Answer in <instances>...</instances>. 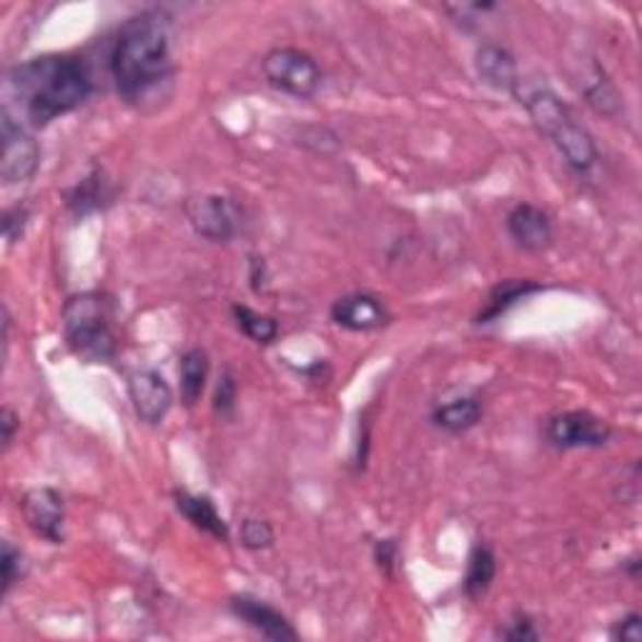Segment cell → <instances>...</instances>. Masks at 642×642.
<instances>
[{"instance_id":"obj_21","label":"cell","mask_w":642,"mask_h":642,"mask_svg":"<svg viewBox=\"0 0 642 642\" xmlns=\"http://www.w3.org/2000/svg\"><path fill=\"white\" fill-rule=\"evenodd\" d=\"M498 575V558L487 545H477L467 562V575H465V593L467 597H482Z\"/></svg>"},{"instance_id":"obj_17","label":"cell","mask_w":642,"mask_h":642,"mask_svg":"<svg viewBox=\"0 0 642 642\" xmlns=\"http://www.w3.org/2000/svg\"><path fill=\"white\" fill-rule=\"evenodd\" d=\"M542 287L535 284V281L529 279H510V281H502V284L494 287L490 291V296H487V304L485 310L477 314V324H492L494 319H500V316L512 310L522 299H527L529 294H535Z\"/></svg>"},{"instance_id":"obj_28","label":"cell","mask_w":642,"mask_h":642,"mask_svg":"<svg viewBox=\"0 0 642 642\" xmlns=\"http://www.w3.org/2000/svg\"><path fill=\"white\" fill-rule=\"evenodd\" d=\"M374 560L380 564L382 572L394 575V564H397V542L394 539H380L374 545Z\"/></svg>"},{"instance_id":"obj_20","label":"cell","mask_w":642,"mask_h":642,"mask_svg":"<svg viewBox=\"0 0 642 642\" xmlns=\"http://www.w3.org/2000/svg\"><path fill=\"white\" fill-rule=\"evenodd\" d=\"M580 91L590 104V108H595L597 114L610 116V118L620 114L622 108L620 93L610 81H607V75L600 66H593V71L585 75V83L580 85Z\"/></svg>"},{"instance_id":"obj_11","label":"cell","mask_w":642,"mask_h":642,"mask_svg":"<svg viewBox=\"0 0 642 642\" xmlns=\"http://www.w3.org/2000/svg\"><path fill=\"white\" fill-rule=\"evenodd\" d=\"M229 607L238 620L249 625L252 630H256L267 640H277V642L299 640V632L294 630V625H291L284 615H281L277 607H271L269 603L256 600V597L252 595H236L231 597Z\"/></svg>"},{"instance_id":"obj_10","label":"cell","mask_w":642,"mask_h":642,"mask_svg":"<svg viewBox=\"0 0 642 642\" xmlns=\"http://www.w3.org/2000/svg\"><path fill=\"white\" fill-rule=\"evenodd\" d=\"M128 397L136 417L151 427L164 422L174 405V392L156 370H139L128 376Z\"/></svg>"},{"instance_id":"obj_25","label":"cell","mask_w":642,"mask_h":642,"mask_svg":"<svg viewBox=\"0 0 642 642\" xmlns=\"http://www.w3.org/2000/svg\"><path fill=\"white\" fill-rule=\"evenodd\" d=\"M25 224H28V209H23V207L8 209L3 213V236H5V242L11 246L15 242H21Z\"/></svg>"},{"instance_id":"obj_19","label":"cell","mask_w":642,"mask_h":642,"mask_svg":"<svg viewBox=\"0 0 642 642\" xmlns=\"http://www.w3.org/2000/svg\"><path fill=\"white\" fill-rule=\"evenodd\" d=\"M178 380H182V399L186 407H194L201 399L203 387L209 380V354L203 349H188L178 364Z\"/></svg>"},{"instance_id":"obj_22","label":"cell","mask_w":642,"mask_h":642,"mask_svg":"<svg viewBox=\"0 0 642 642\" xmlns=\"http://www.w3.org/2000/svg\"><path fill=\"white\" fill-rule=\"evenodd\" d=\"M231 312H234V319L238 324V329H242L252 341H256V345H271V341H277L279 324L273 322L271 316L254 312V310H249V306H244V304H236Z\"/></svg>"},{"instance_id":"obj_15","label":"cell","mask_w":642,"mask_h":642,"mask_svg":"<svg viewBox=\"0 0 642 642\" xmlns=\"http://www.w3.org/2000/svg\"><path fill=\"white\" fill-rule=\"evenodd\" d=\"M176 510L182 512V515L191 522L196 529H201V533L211 535L213 539H221V542H226L229 539L226 520L221 517L217 504H213V500L207 498V494H191L186 490H178Z\"/></svg>"},{"instance_id":"obj_7","label":"cell","mask_w":642,"mask_h":642,"mask_svg":"<svg viewBox=\"0 0 642 642\" xmlns=\"http://www.w3.org/2000/svg\"><path fill=\"white\" fill-rule=\"evenodd\" d=\"M21 512L33 535L50 545L66 542V502L54 487H33L25 492Z\"/></svg>"},{"instance_id":"obj_12","label":"cell","mask_w":642,"mask_h":642,"mask_svg":"<svg viewBox=\"0 0 642 642\" xmlns=\"http://www.w3.org/2000/svg\"><path fill=\"white\" fill-rule=\"evenodd\" d=\"M507 231L520 249L545 252L552 244V221L547 213L533 203H517L507 213Z\"/></svg>"},{"instance_id":"obj_16","label":"cell","mask_w":642,"mask_h":642,"mask_svg":"<svg viewBox=\"0 0 642 642\" xmlns=\"http://www.w3.org/2000/svg\"><path fill=\"white\" fill-rule=\"evenodd\" d=\"M110 201V186L106 182L104 171H91L89 176L83 178L81 184H75L71 191L66 196V203L71 213L83 219L89 217L93 211H101Z\"/></svg>"},{"instance_id":"obj_2","label":"cell","mask_w":642,"mask_h":642,"mask_svg":"<svg viewBox=\"0 0 642 642\" xmlns=\"http://www.w3.org/2000/svg\"><path fill=\"white\" fill-rule=\"evenodd\" d=\"M11 89L21 98L23 114L33 126H48L83 106L93 91L91 73L81 58L40 56L15 66Z\"/></svg>"},{"instance_id":"obj_13","label":"cell","mask_w":642,"mask_h":642,"mask_svg":"<svg viewBox=\"0 0 642 642\" xmlns=\"http://www.w3.org/2000/svg\"><path fill=\"white\" fill-rule=\"evenodd\" d=\"M331 319L337 327L349 331H374L387 324L389 314L372 294H349L334 302Z\"/></svg>"},{"instance_id":"obj_6","label":"cell","mask_w":642,"mask_h":642,"mask_svg":"<svg viewBox=\"0 0 642 642\" xmlns=\"http://www.w3.org/2000/svg\"><path fill=\"white\" fill-rule=\"evenodd\" d=\"M40 166V145L36 136L11 118V114H3L0 121V178L5 186L25 184L36 176Z\"/></svg>"},{"instance_id":"obj_24","label":"cell","mask_w":642,"mask_h":642,"mask_svg":"<svg viewBox=\"0 0 642 642\" xmlns=\"http://www.w3.org/2000/svg\"><path fill=\"white\" fill-rule=\"evenodd\" d=\"M0 568H3V597H8L15 582H21L25 575V558L13 542H3V552H0Z\"/></svg>"},{"instance_id":"obj_9","label":"cell","mask_w":642,"mask_h":642,"mask_svg":"<svg viewBox=\"0 0 642 642\" xmlns=\"http://www.w3.org/2000/svg\"><path fill=\"white\" fill-rule=\"evenodd\" d=\"M188 224L207 242H231L238 231V209L226 196H194L186 201Z\"/></svg>"},{"instance_id":"obj_14","label":"cell","mask_w":642,"mask_h":642,"mask_svg":"<svg viewBox=\"0 0 642 642\" xmlns=\"http://www.w3.org/2000/svg\"><path fill=\"white\" fill-rule=\"evenodd\" d=\"M475 68H477L479 81H482L485 85H490V89L494 91L515 93L520 83V73H517L515 56H512L507 48L494 46V43H485V46H479L475 54Z\"/></svg>"},{"instance_id":"obj_23","label":"cell","mask_w":642,"mask_h":642,"mask_svg":"<svg viewBox=\"0 0 642 642\" xmlns=\"http://www.w3.org/2000/svg\"><path fill=\"white\" fill-rule=\"evenodd\" d=\"M238 539H242V545L246 550L252 552H259V550H269L273 545V529L269 522L264 520H244L242 522V529H238Z\"/></svg>"},{"instance_id":"obj_5","label":"cell","mask_w":642,"mask_h":642,"mask_svg":"<svg viewBox=\"0 0 642 642\" xmlns=\"http://www.w3.org/2000/svg\"><path fill=\"white\" fill-rule=\"evenodd\" d=\"M264 75L269 85L294 98H312L322 85V68L299 48H273L264 56Z\"/></svg>"},{"instance_id":"obj_30","label":"cell","mask_w":642,"mask_h":642,"mask_svg":"<svg viewBox=\"0 0 642 642\" xmlns=\"http://www.w3.org/2000/svg\"><path fill=\"white\" fill-rule=\"evenodd\" d=\"M19 427H21V422H19V417H15L13 409L3 407V412H0V430H3V447L5 450L11 447L15 430H19Z\"/></svg>"},{"instance_id":"obj_3","label":"cell","mask_w":642,"mask_h":642,"mask_svg":"<svg viewBox=\"0 0 642 642\" xmlns=\"http://www.w3.org/2000/svg\"><path fill=\"white\" fill-rule=\"evenodd\" d=\"M520 85H525V91H515V96L527 108L537 131L547 136L555 149L562 153L564 164L577 174H587L590 168H595L597 159H600L595 139L585 126L577 124L570 106L545 85H527L522 79Z\"/></svg>"},{"instance_id":"obj_29","label":"cell","mask_w":642,"mask_h":642,"mask_svg":"<svg viewBox=\"0 0 642 642\" xmlns=\"http://www.w3.org/2000/svg\"><path fill=\"white\" fill-rule=\"evenodd\" d=\"M502 638L504 640H512V642H527V640H537L539 632L535 630V622L533 620L517 618L515 622H510L507 628L502 630Z\"/></svg>"},{"instance_id":"obj_27","label":"cell","mask_w":642,"mask_h":642,"mask_svg":"<svg viewBox=\"0 0 642 642\" xmlns=\"http://www.w3.org/2000/svg\"><path fill=\"white\" fill-rule=\"evenodd\" d=\"M612 638L620 642H640L642 640V618L638 612L625 615V618L615 625Z\"/></svg>"},{"instance_id":"obj_1","label":"cell","mask_w":642,"mask_h":642,"mask_svg":"<svg viewBox=\"0 0 642 642\" xmlns=\"http://www.w3.org/2000/svg\"><path fill=\"white\" fill-rule=\"evenodd\" d=\"M171 40L174 25L161 8L143 11L121 25L110 54V75L126 104L143 106L174 79Z\"/></svg>"},{"instance_id":"obj_4","label":"cell","mask_w":642,"mask_h":642,"mask_svg":"<svg viewBox=\"0 0 642 642\" xmlns=\"http://www.w3.org/2000/svg\"><path fill=\"white\" fill-rule=\"evenodd\" d=\"M63 337L68 349L89 364H106L118 352L114 302L98 291H83L63 306Z\"/></svg>"},{"instance_id":"obj_26","label":"cell","mask_w":642,"mask_h":642,"mask_svg":"<svg viewBox=\"0 0 642 642\" xmlns=\"http://www.w3.org/2000/svg\"><path fill=\"white\" fill-rule=\"evenodd\" d=\"M236 405V382L234 376H231L229 372L221 376L219 387H217V397H213V407H217V412L221 415H229L231 409H234Z\"/></svg>"},{"instance_id":"obj_18","label":"cell","mask_w":642,"mask_h":642,"mask_svg":"<svg viewBox=\"0 0 642 642\" xmlns=\"http://www.w3.org/2000/svg\"><path fill=\"white\" fill-rule=\"evenodd\" d=\"M482 419V405L475 397H459L452 401H444L434 409L432 422L440 427V430L450 434H462Z\"/></svg>"},{"instance_id":"obj_8","label":"cell","mask_w":642,"mask_h":642,"mask_svg":"<svg viewBox=\"0 0 642 642\" xmlns=\"http://www.w3.org/2000/svg\"><path fill=\"white\" fill-rule=\"evenodd\" d=\"M547 440L560 450H597L610 442L612 430L605 419L590 412H562L547 422Z\"/></svg>"}]
</instances>
